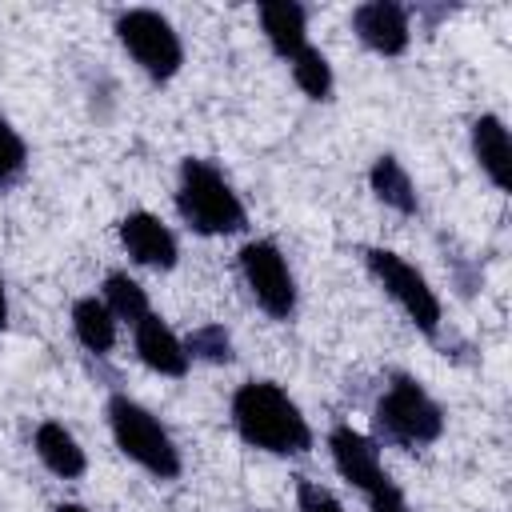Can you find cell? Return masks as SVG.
<instances>
[{
    "instance_id": "obj_22",
    "label": "cell",
    "mask_w": 512,
    "mask_h": 512,
    "mask_svg": "<svg viewBox=\"0 0 512 512\" xmlns=\"http://www.w3.org/2000/svg\"><path fill=\"white\" fill-rule=\"evenodd\" d=\"M8 328V288H4V276H0V332Z\"/></svg>"
},
{
    "instance_id": "obj_4",
    "label": "cell",
    "mask_w": 512,
    "mask_h": 512,
    "mask_svg": "<svg viewBox=\"0 0 512 512\" xmlns=\"http://www.w3.org/2000/svg\"><path fill=\"white\" fill-rule=\"evenodd\" d=\"M104 420H108V432H112V444L120 448V456H128L152 480H176L184 472V456H180L172 432L136 396L112 392L104 400Z\"/></svg>"
},
{
    "instance_id": "obj_6",
    "label": "cell",
    "mask_w": 512,
    "mask_h": 512,
    "mask_svg": "<svg viewBox=\"0 0 512 512\" xmlns=\"http://www.w3.org/2000/svg\"><path fill=\"white\" fill-rule=\"evenodd\" d=\"M112 32H116L120 48L128 52V60L152 84H168V80L180 76L184 40H180L176 24L164 12H156V8H120L112 16Z\"/></svg>"
},
{
    "instance_id": "obj_23",
    "label": "cell",
    "mask_w": 512,
    "mask_h": 512,
    "mask_svg": "<svg viewBox=\"0 0 512 512\" xmlns=\"http://www.w3.org/2000/svg\"><path fill=\"white\" fill-rule=\"evenodd\" d=\"M52 512H92V508H84V504H76V500H60Z\"/></svg>"
},
{
    "instance_id": "obj_15",
    "label": "cell",
    "mask_w": 512,
    "mask_h": 512,
    "mask_svg": "<svg viewBox=\"0 0 512 512\" xmlns=\"http://www.w3.org/2000/svg\"><path fill=\"white\" fill-rule=\"evenodd\" d=\"M368 192H372L384 208H392V212H400V216H416V212H420L416 180H412V172H408L392 152H380V156L368 164Z\"/></svg>"
},
{
    "instance_id": "obj_13",
    "label": "cell",
    "mask_w": 512,
    "mask_h": 512,
    "mask_svg": "<svg viewBox=\"0 0 512 512\" xmlns=\"http://www.w3.org/2000/svg\"><path fill=\"white\" fill-rule=\"evenodd\" d=\"M256 20H260V32H264L268 48L280 60H292L296 52L308 48V8L304 4H296V0H264L256 8Z\"/></svg>"
},
{
    "instance_id": "obj_3",
    "label": "cell",
    "mask_w": 512,
    "mask_h": 512,
    "mask_svg": "<svg viewBox=\"0 0 512 512\" xmlns=\"http://www.w3.org/2000/svg\"><path fill=\"white\" fill-rule=\"evenodd\" d=\"M444 404L412 376V372H392L372 404V440L376 444H396V448H428L444 436Z\"/></svg>"
},
{
    "instance_id": "obj_21",
    "label": "cell",
    "mask_w": 512,
    "mask_h": 512,
    "mask_svg": "<svg viewBox=\"0 0 512 512\" xmlns=\"http://www.w3.org/2000/svg\"><path fill=\"white\" fill-rule=\"evenodd\" d=\"M296 512H348V508H344L324 484L300 476V480H296Z\"/></svg>"
},
{
    "instance_id": "obj_18",
    "label": "cell",
    "mask_w": 512,
    "mask_h": 512,
    "mask_svg": "<svg viewBox=\"0 0 512 512\" xmlns=\"http://www.w3.org/2000/svg\"><path fill=\"white\" fill-rule=\"evenodd\" d=\"M288 72H292V84H296L308 100H316V104L332 100V92H336V72H332L328 56H324L316 44H308L304 52H296V56L288 60Z\"/></svg>"
},
{
    "instance_id": "obj_20",
    "label": "cell",
    "mask_w": 512,
    "mask_h": 512,
    "mask_svg": "<svg viewBox=\"0 0 512 512\" xmlns=\"http://www.w3.org/2000/svg\"><path fill=\"white\" fill-rule=\"evenodd\" d=\"M28 172V144L12 128L8 116H0V188H12Z\"/></svg>"
},
{
    "instance_id": "obj_7",
    "label": "cell",
    "mask_w": 512,
    "mask_h": 512,
    "mask_svg": "<svg viewBox=\"0 0 512 512\" xmlns=\"http://www.w3.org/2000/svg\"><path fill=\"white\" fill-rule=\"evenodd\" d=\"M364 268H368V276L380 284V292L404 312V320L420 336H428V340L440 336V328H444V304H440L436 288L428 284V276L416 264H408L392 248H364Z\"/></svg>"
},
{
    "instance_id": "obj_14",
    "label": "cell",
    "mask_w": 512,
    "mask_h": 512,
    "mask_svg": "<svg viewBox=\"0 0 512 512\" xmlns=\"http://www.w3.org/2000/svg\"><path fill=\"white\" fill-rule=\"evenodd\" d=\"M32 452L36 460L60 476V480H80L88 472V452L84 444L72 436V428H64L60 420H40L36 432H32Z\"/></svg>"
},
{
    "instance_id": "obj_2",
    "label": "cell",
    "mask_w": 512,
    "mask_h": 512,
    "mask_svg": "<svg viewBox=\"0 0 512 512\" xmlns=\"http://www.w3.org/2000/svg\"><path fill=\"white\" fill-rule=\"evenodd\" d=\"M176 212L188 232L216 240V236H236L248 228V208L236 192V184L224 176L220 164L204 156H184L176 168Z\"/></svg>"
},
{
    "instance_id": "obj_11",
    "label": "cell",
    "mask_w": 512,
    "mask_h": 512,
    "mask_svg": "<svg viewBox=\"0 0 512 512\" xmlns=\"http://www.w3.org/2000/svg\"><path fill=\"white\" fill-rule=\"evenodd\" d=\"M132 348H136L140 364H144L148 372H156V376L180 380V376H188V368H192L184 340L176 336V328H172L160 312H144V316L132 324Z\"/></svg>"
},
{
    "instance_id": "obj_9",
    "label": "cell",
    "mask_w": 512,
    "mask_h": 512,
    "mask_svg": "<svg viewBox=\"0 0 512 512\" xmlns=\"http://www.w3.org/2000/svg\"><path fill=\"white\" fill-rule=\"evenodd\" d=\"M116 236H120V248L128 252V260L140 264V268L172 272L180 264V240H176V232L156 212H148V208H136V212L120 216Z\"/></svg>"
},
{
    "instance_id": "obj_8",
    "label": "cell",
    "mask_w": 512,
    "mask_h": 512,
    "mask_svg": "<svg viewBox=\"0 0 512 512\" xmlns=\"http://www.w3.org/2000/svg\"><path fill=\"white\" fill-rule=\"evenodd\" d=\"M236 260H240V276H244V288L256 300V308L272 320H292L300 308V288H296V272H292L288 256L280 252V244L264 240V236L244 240Z\"/></svg>"
},
{
    "instance_id": "obj_5",
    "label": "cell",
    "mask_w": 512,
    "mask_h": 512,
    "mask_svg": "<svg viewBox=\"0 0 512 512\" xmlns=\"http://www.w3.org/2000/svg\"><path fill=\"white\" fill-rule=\"evenodd\" d=\"M328 456H332V468L340 472V480H348L364 496L368 512H408V500H404L400 484L388 476V468L380 460V444L368 432H360L352 424H336L328 432Z\"/></svg>"
},
{
    "instance_id": "obj_16",
    "label": "cell",
    "mask_w": 512,
    "mask_h": 512,
    "mask_svg": "<svg viewBox=\"0 0 512 512\" xmlns=\"http://www.w3.org/2000/svg\"><path fill=\"white\" fill-rule=\"evenodd\" d=\"M68 324H72V336L84 352L92 356H108L116 348V336H120V320L108 312V304L92 292V296H80L72 300V312H68Z\"/></svg>"
},
{
    "instance_id": "obj_1",
    "label": "cell",
    "mask_w": 512,
    "mask_h": 512,
    "mask_svg": "<svg viewBox=\"0 0 512 512\" xmlns=\"http://www.w3.org/2000/svg\"><path fill=\"white\" fill-rule=\"evenodd\" d=\"M236 436L268 456H304L312 448V424L304 408L276 380H244L228 400Z\"/></svg>"
},
{
    "instance_id": "obj_19",
    "label": "cell",
    "mask_w": 512,
    "mask_h": 512,
    "mask_svg": "<svg viewBox=\"0 0 512 512\" xmlns=\"http://www.w3.org/2000/svg\"><path fill=\"white\" fill-rule=\"evenodd\" d=\"M184 348H188V360H204V364H232V360H236L232 332H228L220 320L196 324V328L184 336Z\"/></svg>"
},
{
    "instance_id": "obj_17",
    "label": "cell",
    "mask_w": 512,
    "mask_h": 512,
    "mask_svg": "<svg viewBox=\"0 0 512 512\" xmlns=\"http://www.w3.org/2000/svg\"><path fill=\"white\" fill-rule=\"evenodd\" d=\"M100 300H104V304H108V312H112L120 324H128V328H132L144 312H152L144 284H140L136 276L120 272V268H112V272L104 276V284H100Z\"/></svg>"
},
{
    "instance_id": "obj_10",
    "label": "cell",
    "mask_w": 512,
    "mask_h": 512,
    "mask_svg": "<svg viewBox=\"0 0 512 512\" xmlns=\"http://www.w3.org/2000/svg\"><path fill=\"white\" fill-rule=\"evenodd\" d=\"M356 40L376 56H404L412 44V8L396 0H364L352 8Z\"/></svg>"
},
{
    "instance_id": "obj_12",
    "label": "cell",
    "mask_w": 512,
    "mask_h": 512,
    "mask_svg": "<svg viewBox=\"0 0 512 512\" xmlns=\"http://www.w3.org/2000/svg\"><path fill=\"white\" fill-rule=\"evenodd\" d=\"M468 148H472L476 168L488 176V184L496 192H508L512 188V136H508V124L496 112H480L472 120V128H468Z\"/></svg>"
}]
</instances>
